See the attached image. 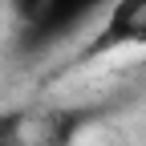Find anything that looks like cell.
<instances>
[{"mask_svg": "<svg viewBox=\"0 0 146 146\" xmlns=\"http://www.w3.org/2000/svg\"><path fill=\"white\" fill-rule=\"evenodd\" d=\"M122 45H146V0H114L106 12V25L98 29L94 45H89V57Z\"/></svg>", "mask_w": 146, "mask_h": 146, "instance_id": "cell-1", "label": "cell"}, {"mask_svg": "<svg viewBox=\"0 0 146 146\" xmlns=\"http://www.w3.org/2000/svg\"><path fill=\"white\" fill-rule=\"evenodd\" d=\"M98 4L102 0H45V12L29 25V33L41 36V41H53V36H61L65 29H73L81 16H89Z\"/></svg>", "mask_w": 146, "mask_h": 146, "instance_id": "cell-2", "label": "cell"}, {"mask_svg": "<svg viewBox=\"0 0 146 146\" xmlns=\"http://www.w3.org/2000/svg\"><path fill=\"white\" fill-rule=\"evenodd\" d=\"M12 8H16V16H21L25 25H33L36 16L45 12V0H12Z\"/></svg>", "mask_w": 146, "mask_h": 146, "instance_id": "cell-3", "label": "cell"}]
</instances>
